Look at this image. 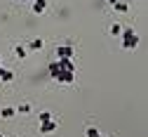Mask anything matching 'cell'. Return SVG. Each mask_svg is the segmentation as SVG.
<instances>
[{"label":"cell","mask_w":148,"mask_h":137,"mask_svg":"<svg viewBox=\"0 0 148 137\" xmlns=\"http://www.w3.org/2000/svg\"><path fill=\"white\" fill-rule=\"evenodd\" d=\"M120 38H122V50H136L139 47V33L134 29H122Z\"/></svg>","instance_id":"6da1fadb"},{"label":"cell","mask_w":148,"mask_h":137,"mask_svg":"<svg viewBox=\"0 0 148 137\" xmlns=\"http://www.w3.org/2000/svg\"><path fill=\"white\" fill-rule=\"evenodd\" d=\"M57 66H59V64H57ZM52 78H54L59 85H73V83H75V71H64V69H59Z\"/></svg>","instance_id":"7a4b0ae2"},{"label":"cell","mask_w":148,"mask_h":137,"mask_svg":"<svg viewBox=\"0 0 148 137\" xmlns=\"http://www.w3.org/2000/svg\"><path fill=\"white\" fill-rule=\"evenodd\" d=\"M73 57H75L73 45H59L57 47V59H73Z\"/></svg>","instance_id":"3957f363"},{"label":"cell","mask_w":148,"mask_h":137,"mask_svg":"<svg viewBox=\"0 0 148 137\" xmlns=\"http://www.w3.org/2000/svg\"><path fill=\"white\" fill-rule=\"evenodd\" d=\"M57 130V121H45V123H40V135H49V132H54Z\"/></svg>","instance_id":"277c9868"},{"label":"cell","mask_w":148,"mask_h":137,"mask_svg":"<svg viewBox=\"0 0 148 137\" xmlns=\"http://www.w3.org/2000/svg\"><path fill=\"white\" fill-rule=\"evenodd\" d=\"M47 12V0H33V14H45Z\"/></svg>","instance_id":"5b68a950"},{"label":"cell","mask_w":148,"mask_h":137,"mask_svg":"<svg viewBox=\"0 0 148 137\" xmlns=\"http://www.w3.org/2000/svg\"><path fill=\"white\" fill-rule=\"evenodd\" d=\"M0 81H3V83H12V81H14V71L0 66Z\"/></svg>","instance_id":"8992f818"},{"label":"cell","mask_w":148,"mask_h":137,"mask_svg":"<svg viewBox=\"0 0 148 137\" xmlns=\"http://www.w3.org/2000/svg\"><path fill=\"white\" fill-rule=\"evenodd\" d=\"M57 64L64 71H75V62H73V59H57Z\"/></svg>","instance_id":"52a82bcc"},{"label":"cell","mask_w":148,"mask_h":137,"mask_svg":"<svg viewBox=\"0 0 148 137\" xmlns=\"http://www.w3.org/2000/svg\"><path fill=\"white\" fill-rule=\"evenodd\" d=\"M42 45H45V40H42V38H35V40H31V43L26 45V50H31V52H38V50H42Z\"/></svg>","instance_id":"ba28073f"},{"label":"cell","mask_w":148,"mask_h":137,"mask_svg":"<svg viewBox=\"0 0 148 137\" xmlns=\"http://www.w3.org/2000/svg\"><path fill=\"white\" fill-rule=\"evenodd\" d=\"M0 116H3V118H14V116H16V109H14V106H5V109H0Z\"/></svg>","instance_id":"9c48e42d"},{"label":"cell","mask_w":148,"mask_h":137,"mask_svg":"<svg viewBox=\"0 0 148 137\" xmlns=\"http://www.w3.org/2000/svg\"><path fill=\"white\" fill-rule=\"evenodd\" d=\"M14 54L19 57V59H26V54H28V50H26V45H16V47H14Z\"/></svg>","instance_id":"30bf717a"},{"label":"cell","mask_w":148,"mask_h":137,"mask_svg":"<svg viewBox=\"0 0 148 137\" xmlns=\"http://www.w3.org/2000/svg\"><path fill=\"white\" fill-rule=\"evenodd\" d=\"M113 10H115V12H120V14H125V12L129 10V5H127V3H122V0H118V3L113 5Z\"/></svg>","instance_id":"8fae6325"},{"label":"cell","mask_w":148,"mask_h":137,"mask_svg":"<svg viewBox=\"0 0 148 137\" xmlns=\"http://www.w3.org/2000/svg\"><path fill=\"white\" fill-rule=\"evenodd\" d=\"M16 109V113H31V104L28 102H24V104H19V106H14Z\"/></svg>","instance_id":"7c38bea8"},{"label":"cell","mask_w":148,"mask_h":137,"mask_svg":"<svg viewBox=\"0 0 148 137\" xmlns=\"http://www.w3.org/2000/svg\"><path fill=\"white\" fill-rule=\"evenodd\" d=\"M108 33H110V35H120V33H122V26H120V24H110Z\"/></svg>","instance_id":"4fadbf2b"},{"label":"cell","mask_w":148,"mask_h":137,"mask_svg":"<svg viewBox=\"0 0 148 137\" xmlns=\"http://www.w3.org/2000/svg\"><path fill=\"white\" fill-rule=\"evenodd\" d=\"M99 135H101V132H99L94 125H89V128L85 130V137H99Z\"/></svg>","instance_id":"5bb4252c"},{"label":"cell","mask_w":148,"mask_h":137,"mask_svg":"<svg viewBox=\"0 0 148 137\" xmlns=\"http://www.w3.org/2000/svg\"><path fill=\"white\" fill-rule=\"evenodd\" d=\"M38 118H40V123H45V121H52V113H49V111H42V113L38 116Z\"/></svg>","instance_id":"9a60e30c"},{"label":"cell","mask_w":148,"mask_h":137,"mask_svg":"<svg viewBox=\"0 0 148 137\" xmlns=\"http://www.w3.org/2000/svg\"><path fill=\"white\" fill-rule=\"evenodd\" d=\"M14 3H33V0H14Z\"/></svg>","instance_id":"2e32d148"},{"label":"cell","mask_w":148,"mask_h":137,"mask_svg":"<svg viewBox=\"0 0 148 137\" xmlns=\"http://www.w3.org/2000/svg\"><path fill=\"white\" fill-rule=\"evenodd\" d=\"M108 3H110V7H113V5H115V3H118V0H108Z\"/></svg>","instance_id":"e0dca14e"},{"label":"cell","mask_w":148,"mask_h":137,"mask_svg":"<svg viewBox=\"0 0 148 137\" xmlns=\"http://www.w3.org/2000/svg\"><path fill=\"white\" fill-rule=\"evenodd\" d=\"M0 64H3V57H0Z\"/></svg>","instance_id":"ac0fdd59"},{"label":"cell","mask_w":148,"mask_h":137,"mask_svg":"<svg viewBox=\"0 0 148 137\" xmlns=\"http://www.w3.org/2000/svg\"><path fill=\"white\" fill-rule=\"evenodd\" d=\"M0 137H5V135H0Z\"/></svg>","instance_id":"d6986e66"}]
</instances>
